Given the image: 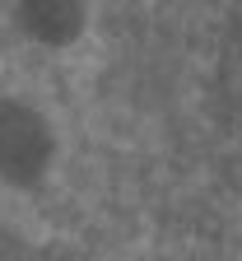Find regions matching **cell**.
<instances>
[{
  "label": "cell",
  "instance_id": "obj_1",
  "mask_svg": "<svg viewBox=\"0 0 242 261\" xmlns=\"http://www.w3.org/2000/svg\"><path fill=\"white\" fill-rule=\"evenodd\" d=\"M65 159V136L56 112L33 93H0V187L5 191H42Z\"/></svg>",
  "mask_w": 242,
  "mask_h": 261
},
{
  "label": "cell",
  "instance_id": "obj_2",
  "mask_svg": "<svg viewBox=\"0 0 242 261\" xmlns=\"http://www.w3.org/2000/svg\"><path fill=\"white\" fill-rule=\"evenodd\" d=\"M10 33L38 56H70L89 42L98 0H5Z\"/></svg>",
  "mask_w": 242,
  "mask_h": 261
}]
</instances>
